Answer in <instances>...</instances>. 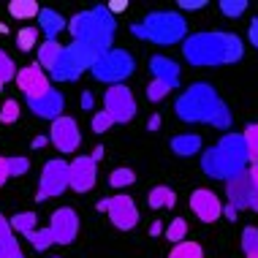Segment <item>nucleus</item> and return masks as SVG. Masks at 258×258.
<instances>
[{
  "mask_svg": "<svg viewBox=\"0 0 258 258\" xmlns=\"http://www.w3.org/2000/svg\"><path fill=\"white\" fill-rule=\"evenodd\" d=\"M245 54V44L236 33L226 30H204L193 33L182 41V57L190 66H231L239 62Z\"/></svg>",
  "mask_w": 258,
  "mask_h": 258,
  "instance_id": "obj_1",
  "label": "nucleus"
},
{
  "mask_svg": "<svg viewBox=\"0 0 258 258\" xmlns=\"http://www.w3.org/2000/svg\"><path fill=\"white\" fill-rule=\"evenodd\" d=\"M174 111L182 122H190V125H212V128H231V111H228L226 101L218 95L209 82H196L185 90L182 95L174 103Z\"/></svg>",
  "mask_w": 258,
  "mask_h": 258,
  "instance_id": "obj_2",
  "label": "nucleus"
},
{
  "mask_svg": "<svg viewBox=\"0 0 258 258\" xmlns=\"http://www.w3.org/2000/svg\"><path fill=\"white\" fill-rule=\"evenodd\" d=\"M247 163L250 158L242 134H226L215 147L201 152V171L212 179H223V182L242 174L247 169Z\"/></svg>",
  "mask_w": 258,
  "mask_h": 258,
  "instance_id": "obj_3",
  "label": "nucleus"
},
{
  "mask_svg": "<svg viewBox=\"0 0 258 258\" xmlns=\"http://www.w3.org/2000/svg\"><path fill=\"white\" fill-rule=\"evenodd\" d=\"M114 30H117V19L106 11V6H95L90 11H79L76 17L68 19V33L74 36V41H90L101 52L111 49Z\"/></svg>",
  "mask_w": 258,
  "mask_h": 258,
  "instance_id": "obj_4",
  "label": "nucleus"
},
{
  "mask_svg": "<svg viewBox=\"0 0 258 258\" xmlns=\"http://www.w3.org/2000/svg\"><path fill=\"white\" fill-rule=\"evenodd\" d=\"M131 33L142 41H150V44L171 46L182 44L187 38V22L177 11H152L139 25H131Z\"/></svg>",
  "mask_w": 258,
  "mask_h": 258,
  "instance_id": "obj_5",
  "label": "nucleus"
},
{
  "mask_svg": "<svg viewBox=\"0 0 258 258\" xmlns=\"http://www.w3.org/2000/svg\"><path fill=\"white\" fill-rule=\"evenodd\" d=\"M101 54L103 52L95 44H90V41H71L68 46H62L60 57H57V62H54V68L49 74H52L54 82H74V79H79L87 68H93Z\"/></svg>",
  "mask_w": 258,
  "mask_h": 258,
  "instance_id": "obj_6",
  "label": "nucleus"
},
{
  "mask_svg": "<svg viewBox=\"0 0 258 258\" xmlns=\"http://www.w3.org/2000/svg\"><path fill=\"white\" fill-rule=\"evenodd\" d=\"M90 71H93V76L98 82H103V85H122V82L136 71V60L131 52L111 46L109 52H103L101 57L95 60V66L90 68Z\"/></svg>",
  "mask_w": 258,
  "mask_h": 258,
  "instance_id": "obj_7",
  "label": "nucleus"
},
{
  "mask_svg": "<svg viewBox=\"0 0 258 258\" xmlns=\"http://www.w3.org/2000/svg\"><path fill=\"white\" fill-rule=\"evenodd\" d=\"M98 209L109 212L111 226L120 228V231H131V228L139 226V207L128 193H117V196H109V199L98 201Z\"/></svg>",
  "mask_w": 258,
  "mask_h": 258,
  "instance_id": "obj_8",
  "label": "nucleus"
},
{
  "mask_svg": "<svg viewBox=\"0 0 258 258\" xmlns=\"http://www.w3.org/2000/svg\"><path fill=\"white\" fill-rule=\"evenodd\" d=\"M103 111L117 122H131L136 117V98H134V93H131V87L128 85H111L106 93H103Z\"/></svg>",
  "mask_w": 258,
  "mask_h": 258,
  "instance_id": "obj_9",
  "label": "nucleus"
},
{
  "mask_svg": "<svg viewBox=\"0 0 258 258\" xmlns=\"http://www.w3.org/2000/svg\"><path fill=\"white\" fill-rule=\"evenodd\" d=\"M68 187V163L62 158H54V160H46L44 163V171H41V182H38V201L44 199H54L60 193H66Z\"/></svg>",
  "mask_w": 258,
  "mask_h": 258,
  "instance_id": "obj_10",
  "label": "nucleus"
},
{
  "mask_svg": "<svg viewBox=\"0 0 258 258\" xmlns=\"http://www.w3.org/2000/svg\"><path fill=\"white\" fill-rule=\"evenodd\" d=\"M98 182V163L90 155H79L68 163V187L74 193H87Z\"/></svg>",
  "mask_w": 258,
  "mask_h": 258,
  "instance_id": "obj_11",
  "label": "nucleus"
},
{
  "mask_svg": "<svg viewBox=\"0 0 258 258\" xmlns=\"http://www.w3.org/2000/svg\"><path fill=\"white\" fill-rule=\"evenodd\" d=\"M49 142L57 147L60 152L71 155V152L79 150V142H82V134H79V125H76L74 117L62 114L57 120H52V128H49Z\"/></svg>",
  "mask_w": 258,
  "mask_h": 258,
  "instance_id": "obj_12",
  "label": "nucleus"
},
{
  "mask_svg": "<svg viewBox=\"0 0 258 258\" xmlns=\"http://www.w3.org/2000/svg\"><path fill=\"white\" fill-rule=\"evenodd\" d=\"M49 231L54 236V245H71V242L79 236V218L71 207H60L52 212L49 220Z\"/></svg>",
  "mask_w": 258,
  "mask_h": 258,
  "instance_id": "obj_13",
  "label": "nucleus"
},
{
  "mask_svg": "<svg viewBox=\"0 0 258 258\" xmlns=\"http://www.w3.org/2000/svg\"><path fill=\"white\" fill-rule=\"evenodd\" d=\"M17 87L22 90V93L27 95V98H41V95L46 93L52 85H49V79H46V74H44V68L38 66V62H33V66H25L22 71H17Z\"/></svg>",
  "mask_w": 258,
  "mask_h": 258,
  "instance_id": "obj_14",
  "label": "nucleus"
},
{
  "mask_svg": "<svg viewBox=\"0 0 258 258\" xmlns=\"http://www.w3.org/2000/svg\"><path fill=\"white\" fill-rule=\"evenodd\" d=\"M190 209L196 212V218L201 223H215L223 215V204L215 190H207V187H199V190L190 193Z\"/></svg>",
  "mask_w": 258,
  "mask_h": 258,
  "instance_id": "obj_15",
  "label": "nucleus"
},
{
  "mask_svg": "<svg viewBox=\"0 0 258 258\" xmlns=\"http://www.w3.org/2000/svg\"><path fill=\"white\" fill-rule=\"evenodd\" d=\"M62 106H66V98L54 87H49L41 98H27V109L36 117H44V120H57V117H62Z\"/></svg>",
  "mask_w": 258,
  "mask_h": 258,
  "instance_id": "obj_16",
  "label": "nucleus"
},
{
  "mask_svg": "<svg viewBox=\"0 0 258 258\" xmlns=\"http://www.w3.org/2000/svg\"><path fill=\"white\" fill-rule=\"evenodd\" d=\"M150 71H152V79L160 82L163 87H169V90L179 87V62H174L166 54H152Z\"/></svg>",
  "mask_w": 258,
  "mask_h": 258,
  "instance_id": "obj_17",
  "label": "nucleus"
},
{
  "mask_svg": "<svg viewBox=\"0 0 258 258\" xmlns=\"http://www.w3.org/2000/svg\"><path fill=\"white\" fill-rule=\"evenodd\" d=\"M226 196H228V204L234 209H250V199H253V187H250L245 171L236 174L226 182Z\"/></svg>",
  "mask_w": 258,
  "mask_h": 258,
  "instance_id": "obj_18",
  "label": "nucleus"
},
{
  "mask_svg": "<svg viewBox=\"0 0 258 258\" xmlns=\"http://www.w3.org/2000/svg\"><path fill=\"white\" fill-rule=\"evenodd\" d=\"M38 25L44 27L46 41H57L60 30H66V19H62L54 9H41V14H38Z\"/></svg>",
  "mask_w": 258,
  "mask_h": 258,
  "instance_id": "obj_19",
  "label": "nucleus"
},
{
  "mask_svg": "<svg viewBox=\"0 0 258 258\" xmlns=\"http://www.w3.org/2000/svg\"><path fill=\"white\" fill-rule=\"evenodd\" d=\"M171 152L179 158H190L201 152V136L199 134H177L171 139Z\"/></svg>",
  "mask_w": 258,
  "mask_h": 258,
  "instance_id": "obj_20",
  "label": "nucleus"
},
{
  "mask_svg": "<svg viewBox=\"0 0 258 258\" xmlns=\"http://www.w3.org/2000/svg\"><path fill=\"white\" fill-rule=\"evenodd\" d=\"M147 204L152 209H174V204H177V193H174L169 185H158V187L150 190Z\"/></svg>",
  "mask_w": 258,
  "mask_h": 258,
  "instance_id": "obj_21",
  "label": "nucleus"
},
{
  "mask_svg": "<svg viewBox=\"0 0 258 258\" xmlns=\"http://www.w3.org/2000/svg\"><path fill=\"white\" fill-rule=\"evenodd\" d=\"M9 14L14 19H38L41 6L36 0H11L9 3Z\"/></svg>",
  "mask_w": 258,
  "mask_h": 258,
  "instance_id": "obj_22",
  "label": "nucleus"
},
{
  "mask_svg": "<svg viewBox=\"0 0 258 258\" xmlns=\"http://www.w3.org/2000/svg\"><path fill=\"white\" fill-rule=\"evenodd\" d=\"M60 52H62L60 41H44V44L38 46V66L46 68V71H52L54 62H57V57H60Z\"/></svg>",
  "mask_w": 258,
  "mask_h": 258,
  "instance_id": "obj_23",
  "label": "nucleus"
},
{
  "mask_svg": "<svg viewBox=\"0 0 258 258\" xmlns=\"http://www.w3.org/2000/svg\"><path fill=\"white\" fill-rule=\"evenodd\" d=\"M169 258H204V247H201L199 242L182 239V242H177V245H174Z\"/></svg>",
  "mask_w": 258,
  "mask_h": 258,
  "instance_id": "obj_24",
  "label": "nucleus"
},
{
  "mask_svg": "<svg viewBox=\"0 0 258 258\" xmlns=\"http://www.w3.org/2000/svg\"><path fill=\"white\" fill-rule=\"evenodd\" d=\"M9 223H11V231L27 236L30 231H36V212H19V215H14Z\"/></svg>",
  "mask_w": 258,
  "mask_h": 258,
  "instance_id": "obj_25",
  "label": "nucleus"
},
{
  "mask_svg": "<svg viewBox=\"0 0 258 258\" xmlns=\"http://www.w3.org/2000/svg\"><path fill=\"white\" fill-rule=\"evenodd\" d=\"M136 182V174L131 169H125V166H120V169H114L109 174V185L114 187V190H122V187H131Z\"/></svg>",
  "mask_w": 258,
  "mask_h": 258,
  "instance_id": "obj_26",
  "label": "nucleus"
},
{
  "mask_svg": "<svg viewBox=\"0 0 258 258\" xmlns=\"http://www.w3.org/2000/svg\"><path fill=\"white\" fill-rule=\"evenodd\" d=\"M27 242H30L36 250H46V247H52L54 245V236H52V231H49V226L46 228H36V231H30L25 236Z\"/></svg>",
  "mask_w": 258,
  "mask_h": 258,
  "instance_id": "obj_27",
  "label": "nucleus"
},
{
  "mask_svg": "<svg viewBox=\"0 0 258 258\" xmlns=\"http://www.w3.org/2000/svg\"><path fill=\"white\" fill-rule=\"evenodd\" d=\"M242 139H245V147H247L250 163H258V122L247 125L245 134H242Z\"/></svg>",
  "mask_w": 258,
  "mask_h": 258,
  "instance_id": "obj_28",
  "label": "nucleus"
},
{
  "mask_svg": "<svg viewBox=\"0 0 258 258\" xmlns=\"http://www.w3.org/2000/svg\"><path fill=\"white\" fill-rule=\"evenodd\" d=\"M242 250H245V258H258V228L247 226L242 231Z\"/></svg>",
  "mask_w": 258,
  "mask_h": 258,
  "instance_id": "obj_29",
  "label": "nucleus"
},
{
  "mask_svg": "<svg viewBox=\"0 0 258 258\" xmlns=\"http://www.w3.org/2000/svg\"><path fill=\"white\" fill-rule=\"evenodd\" d=\"M14 76H17V66H14L11 54L0 49V90H3V85H9Z\"/></svg>",
  "mask_w": 258,
  "mask_h": 258,
  "instance_id": "obj_30",
  "label": "nucleus"
},
{
  "mask_svg": "<svg viewBox=\"0 0 258 258\" xmlns=\"http://www.w3.org/2000/svg\"><path fill=\"white\" fill-rule=\"evenodd\" d=\"M0 258H25V253L19 250V242L14 234L0 236Z\"/></svg>",
  "mask_w": 258,
  "mask_h": 258,
  "instance_id": "obj_31",
  "label": "nucleus"
},
{
  "mask_svg": "<svg viewBox=\"0 0 258 258\" xmlns=\"http://www.w3.org/2000/svg\"><path fill=\"white\" fill-rule=\"evenodd\" d=\"M187 236V223L182 218H174L169 226H166V239L171 242V245H177V242H182Z\"/></svg>",
  "mask_w": 258,
  "mask_h": 258,
  "instance_id": "obj_32",
  "label": "nucleus"
},
{
  "mask_svg": "<svg viewBox=\"0 0 258 258\" xmlns=\"http://www.w3.org/2000/svg\"><path fill=\"white\" fill-rule=\"evenodd\" d=\"M218 6H220L223 17H228V19H239L247 11V0H220Z\"/></svg>",
  "mask_w": 258,
  "mask_h": 258,
  "instance_id": "obj_33",
  "label": "nucleus"
},
{
  "mask_svg": "<svg viewBox=\"0 0 258 258\" xmlns=\"http://www.w3.org/2000/svg\"><path fill=\"white\" fill-rule=\"evenodd\" d=\"M36 41H38V30H36V27H22V30L17 33V46L22 52H30L33 46H36Z\"/></svg>",
  "mask_w": 258,
  "mask_h": 258,
  "instance_id": "obj_34",
  "label": "nucleus"
},
{
  "mask_svg": "<svg viewBox=\"0 0 258 258\" xmlns=\"http://www.w3.org/2000/svg\"><path fill=\"white\" fill-rule=\"evenodd\" d=\"M19 111H22V106H19V103L14 101V98H9V101L3 103V106H0V122H3V125L17 122V120H19Z\"/></svg>",
  "mask_w": 258,
  "mask_h": 258,
  "instance_id": "obj_35",
  "label": "nucleus"
},
{
  "mask_svg": "<svg viewBox=\"0 0 258 258\" xmlns=\"http://www.w3.org/2000/svg\"><path fill=\"white\" fill-rule=\"evenodd\" d=\"M6 160H9V174L11 177H22V174H27V169H30V158L14 155V158H6Z\"/></svg>",
  "mask_w": 258,
  "mask_h": 258,
  "instance_id": "obj_36",
  "label": "nucleus"
},
{
  "mask_svg": "<svg viewBox=\"0 0 258 258\" xmlns=\"http://www.w3.org/2000/svg\"><path fill=\"white\" fill-rule=\"evenodd\" d=\"M169 93H171V90H169V87H163V85H160V82H155V79H152L150 85H147V98H150L152 103H160Z\"/></svg>",
  "mask_w": 258,
  "mask_h": 258,
  "instance_id": "obj_37",
  "label": "nucleus"
},
{
  "mask_svg": "<svg viewBox=\"0 0 258 258\" xmlns=\"http://www.w3.org/2000/svg\"><path fill=\"white\" fill-rule=\"evenodd\" d=\"M111 125H114V120H111L106 111H98V114H93V131H95V134H106Z\"/></svg>",
  "mask_w": 258,
  "mask_h": 258,
  "instance_id": "obj_38",
  "label": "nucleus"
},
{
  "mask_svg": "<svg viewBox=\"0 0 258 258\" xmlns=\"http://www.w3.org/2000/svg\"><path fill=\"white\" fill-rule=\"evenodd\" d=\"M245 177H247L250 187H253V190H258V163L247 166V169H245Z\"/></svg>",
  "mask_w": 258,
  "mask_h": 258,
  "instance_id": "obj_39",
  "label": "nucleus"
},
{
  "mask_svg": "<svg viewBox=\"0 0 258 258\" xmlns=\"http://www.w3.org/2000/svg\"><path fill=\"white\" fill-rule=\"evenodd\" d=\"M179 9H185V11H196V9H204L207 6V0H179Z\"/></svg>",
  "mask_w": 258,
  "mask_h": 258,
  "instance_id": "obj_40",
  "label": "nucleus"
},
{
  "mask_svg": "<svg viewBox=\"0 0 258 258\" xmlns=\"http://www.w3.org/2000/svg\"><path fill=\"white\" fill-rule=\"evenodd\" d=\"M247 41H250V44H253L255 49H258V17L253 19V22H250V30H247Z\"/></svg>",
  "mask_w": 258,
  "mask_h": 258,
  "instance_id": "obj_41",
  "label": "nucleus"
},
{
  "mask_svg": "<svg viewBox=\"0 0 258 258\" xmlns=\"http://www.w3.org/2000/svg\"><path fill=\"white\" fill-rule=\"evenodd\" d=\"M9 179H11V174H9V160L0 158V187L9 182Z\"/></svg>",
  "mask_w": 258,
  "mask_h": 258,
  "instance_id": "obj_42",
  "label": "nucleus"
},
{
  "mask_svg": "<svg viewBox=\"0 0 258 258\" xmlns=\"http://www.w3.org/2000/svg\"><path fill=\"white\" fill-rule=\"evenodd\" d=\"M125 9H128V3H125V0H114V3L106 6V11L111 14V17H114V14H120V11H125Z\"/></svg>",
  "mask_w": 258,
  "mask_h": 258,
  "instance_id": "obj_43",
  "label": "nucleus"
},
{
  "mask_svg": "<svg viewBox=\"0 0 258 258\" xmlns=\"http://www.w3.org/2000/svg\"><path fill=\"white\" fill-rule=\"evenodd\" d=\"M9 234H14L11 231V223L3 218V215H0V236H9Z\"/></svg>",
  "mask_w": 258,
  "mask_h": 258,
  "instance_id": "obj_44",
  "label": "nucleus"
},
{
  "mask_svg": "<svg viewBox=\"0 0 258 258\" xmlns=\"http://www.w3.org/2000/svg\"><path fill=\"white\" fill-rule=\"evenodd\" d=\"M223 215H226V218H228V220H236V215H239V209H234L231 204H228L226 209H223Z\"/></svg>",
  "mask_w": 258,
  "mask_h": 258,
  "instance_id": "obj_45",
  "label": "nucleus"
},
{
  "mask_svg": "<svg viewBox=\"0 0 258 258\" xmlns=\"http://www.w3.org/2000/svg\"><path fill=\"white\" fill-rule=\"evenodd\" d=\"M82 109H93V95H90V93L82 95Z\"/></svg>",
  "mask_w": 258,
  "mask_h": 258,
  "instance_id": "obj_46",
  "label": "nucleus"
},
{
  "mask_svg": "<svg viewBox=\"0 0 258 258\" xmlns=\"http://www.w3.org/2000/svg\"><path fill=\"white\" fill-rule=\"evenodd\" d=\"M46 142H49V139H46V136H38V139H33V147H44Z\"/></svg>",
  "mask_w": 258,
  "mask_h": 258,
  "instance_id": "obj_47",
  "label": "nucleus"
},
{
  "mask_svg": "<svg viewBox=\"0 0 258 258\" xmlns=\"http://www.w3.org/2000/svg\"><path fill=\"white\" fill-rule=\"evenodd\" d=\"M90 158H93L95 163H98V160L103 158V147H95V152H93V155H90Z\"/></svg>",
  "mask_w": 258,
  "mask_h": 258,
  "instance_id": "obj_48",
  "label": "nucleus"
},
{
  "mask_svg": "<svg viewBox=\"0 0 258 258\" xmlns=\"http://www.w3.org/2000/svg\"><path fill=\"white\" fill-rule=\"evenodd\" d=\"M250 209H255V212H258V190H253V199H250Z\"/></svg>",
  "mask_w": 258,
  "mask_h": 258,
  "instance_id": "obj_49",
  "label": "nucleus"
},
{
  "mask_svg": "<svg viewBox=\"0 0 258 258\" xmlns=\"http://www.w3.org/2000/svg\"><path fill=\"white\" fill-rule=\"evenodd\" d=\"M158 125H160V117H152V120H150V131H158Z\"/></svg>",
  "mask_w": 258,
  "mask_h": 258,
  "instance_id": "obj_50",
  "label": "nucleus"
}]
</instances>
